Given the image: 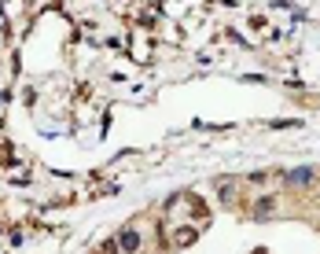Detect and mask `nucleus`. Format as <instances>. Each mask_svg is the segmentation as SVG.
<instances>
[{"mask_svg": "<svg viewBox=\"0 0 320 254\" xmlns=\"http://www.w3.org/2000/svg\"><path fill=\"white\" fill-rule=\"evenodd\" d=\"M121 247H125V251H136V247H140V236H136V232H125V236H121Z\"/></svg>", "mask_w": 320, "mask_h": 254, "instance_id": "1", "label": "nucleus"}]
</instances>
